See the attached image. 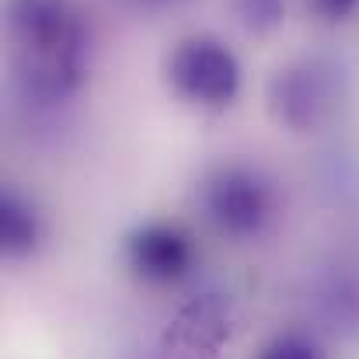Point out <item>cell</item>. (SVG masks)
Instances as JSON below:
<instances>
[{"mask_svg":"<svg viewBox=\"0 0 359 359\" xmlns=\"http://www.w3.org/2000/svg\"><path fill=\"white\" fill-rule=\"evenodd\" d=\"M7 25L21 53V81L39 102L70 98L88 70V35L70 0H7Z\"/></svg>","mask_w":359,"mask_h":359,"instance_id":"obj_1","label":"cell"},{"mask_svg":"<svg viewBox=\"0 0 359 359\" xmlns=\"http://www.w3.org/2000/svg\"><path fill=\"white\" fill-rule=\"evenodd\" d=\"M164 81L175 98L192 109L220 112L241 95V63L217 35H189L164 56Z\"/></svg>","mask_w":359,"mask_h":359,"instance_id":"obj_2","label":"cell"},{"mask_svg":"<svg viewBox=\"0 0 359 359\" xmlns=\"http://www.w3.org/2000/svg\"><path fill=\"white\" fill-rule=\"evenodd\" d=\"M199 206L220 234L258 238L276 213V192L262 171L248 164H220L203 178Z\"/></svg>","mask_w":359,"mask_h":359,"instance_id":"obj_3","label":"cell"},{"mask_svg":"<svg viewBox=\"0 0 359 359\" xmlns=\"http://www.w3.org/2000/svg\"><path fill=\"white\" fill-rule=\"evenodd\" d=\"M342 98L339 70L325 60H300L283 67L269 84V109L279 126L314 133L335 116Z\"/></svg>","mask_w":359,"mask_h":359,"instance_id":"obj_4","label":"cell"},{"mask_svg":"<svg viewBox=\"0 0 359 359\" xmlns=\"http://www.w3.org/2000/svg\"><path fill=\"white\" fill-rule=\"evenodd\" d=\"M231 304L217 293L192 300L161 335L157 359H220V346L231 339Z\"/></svg>","mask_w":359,"mask_h":359,"instance_id":"obj_5","label":"cell"},{"mask_svg":"<svg viewBox=\"0 0 359 359\" xmlns=\"http://www.w3.org/2000/svg\"><path fill=\"white\" fill-rule=\"evenodd\" d=\"M122 258L143 283H178L196 258L192 238L175 224H143L122 241Z\"/></svg>","mask_w":359,"mask_h":359,"instance_id":"obj_6","label":"cell"},{"mask_svg":"<svg viewBox=\"0 0 359 359\" xmlns=\"http://www.w3.org/2000/svg\"><path fill=\"white\" fill-rule=\"evenodd\" d=\"M39 241H42V220H39L35 206L21 192L7 189L0 199V248H4V255L25 258L39 248Z\"/></svg>","mask_w":359,"mask_h":359,"instance_id":"obj_7","label":"cell"},{"mask_svg":"<svg viewBox=\"0 0 359 359\" xmlns=\"http://www.w3.org/2000/svg\"><path fill=\"white\" fill-rule=\"evenodd\" d=\"M231 11L255 35H265L286 21V0H231Z\"/></svg>","mask_w":359,"mask_h":359,"instance_id":"obj_8","label":"cell"},{"mask_svg":"<svg viewBox=\"0 0 359 359\" xmlns=\"http://www.w3.org/2000/svg\"><path fill=\"white\" fill-rule=\"evenodd\" d=\"M258 359H321V349H318L307 335L286 332V335H276V339L258 353Z\"/></svg>","mask_w":359,"mask_h":359,"instance_id":"obj_9","label":"cell"},{"mask_svg":"<svg viewBox=\"0 0 359 359\" xmlns=\"http://www.w3.org/2000/svg\"><path fill=\"white\" fill-rule=\"evenodd\" d=\"M304 4H307V11L318 21H328V25L346 21V18H353L359 11V0H304Z\"/></svg>","mask_w":359,"mask_h":359,"instance_id":"obj_10","label":"cell"},{"mask_svg":"<svg viewBox=\"0 0 359 359\" xmlns=\"http://www.w3.org/2000/svg\"><path fill=\"white\" fill-rule=\"evenodd\" d=\"M133 4H143V7H161V4H171V0H133Z\"/></svg>","mask_w":359,"mask_h":359,"instance_id":"obj_11","label":"cell"}]
</instances>
